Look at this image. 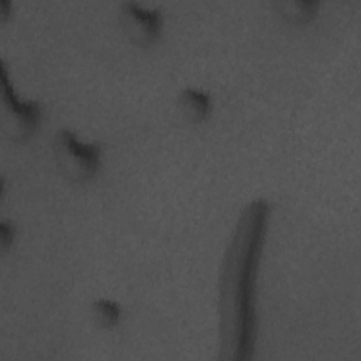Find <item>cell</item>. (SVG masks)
Listing matches in <instances>:
<instances>
[{
    "mask_svg": "<svg viewBox=\"0 0 361 361\" xmlns=\"http://www.w3.org/2000/svg\"><path fill=\"white\" fill-rule=\"evenodd\" d=\"M16 237V226L8 219L0 220V244L3 251H7L14 241Z\"/></svg>",
    "mask_w": 361,
    "mask_h": 361,
    "instance_id": "cell-8",
    "label": "cell"
},
{
    "mask_svg": "<svg viewBox=\"0 0 361 361\" xmlns=\"http://www.w3.org/2000/svg\"><path fill=\"white\" fill-rule=\"evenodd\" d=\"M176 104L182 117L192 124L204 121L212 111L210 94L196 86L183 87L178 94Z\"/></svg>",
    "mask_w": 361,
    "mask_h": 361,
    "instance_id": "cell-5",
    "label": "cell"
},
{
    "mask_svg": "<svg viewBox=\"0 0 361 361\" xmlns=\"http://www.w3.org/2000/svg\"><path fill=\"white\" fill-rule=\"evenodd\" d=\"M271 204L254 197L240 210L219 275V360H252L258 334L257 279Z\"/></svg>",
    "mask_w": 361,
    "mask_h": 361,
    "instance_id": "cell-1",
    "label": "cell"
},
{
    "mask_svg": "<svg viewBox=\"0 0 361 361\" xmlns=\"http://www.w3.org/2000/svg\"><path fill=\"white\" fill-rule=\"evenodd\" d=\"M3 130L13 141L30 138L41 121V104L37 100L24 99L16 90L6 61L0 59Z\"/></svg>",
    "mask_w": 361,
    "mask_h": 361,
    "instance_id": "cell-3",
    "label": "cell"
},
{
    "mask_svg": "<svg viewBox=\"0 0 361 361\" xmlns=\"http://www.w3.org/2000/svg\"><path fill=\"white\" fill-rule=\"evenodd\" d=\"M319 0H278L275 7L278 13L292 24L309 23L319 10Z\"/></svg>",
    "mask_w": 361,
    "mask_h": 361,
    "instance_id": "cell-6",
    "label": "cell"
},
{
    "mask_svg": "<svg viewBox=\"0 0 361 361\" xmlns=\"http://www.w3.org/2000/svg\"><path fill=\"white\" fill-rule=\"evenodd\" d=\"M52 151L59 171L72 182H87L100 168L102 145L96 141H83L68 127L55 131Z\"/></svg>",
    "mask_w": 361,
    "mask_h": 361,
    "instance_id": "cell-2",
    "label": "cell"
},
{
    "mask_svg": "<svg viewBox=\"0 0 361 361\" xmlns=\"http://www.w3.org/2000/svg\"><path fill=\"white\" fill-rule=\"evenodd\" d=\"M90 314L97 327L110 330L118 324L121 317V307L114 299L96 298L90 305Z\"/></svg>",
    "mask_w": 361,
    "mask_h": 361,
    "instance_id": "cell-7",
    "label": "cell"
},
{
    "mask_svg": "<svg viewBox=\"0 0 361 361\" xmlns=\"http://www.w3.org/2000/svg\"><path fill=\"white\" fill-rule=\"evenodd\" d=\"M118 21L126 37L140 47L152 45L162 31V13L158 7L137 0H126L118 6Z\"/></svg>",
    "mask_w": 361,
    "mask_h": 361,
    "instance_id": "cell-4",
    "label": "cell"
},
{
    "mask_svg": "<svg viewBox=\"0 0 361 361\" xmlns=\"http://www.w3.org/2000/svg\"><path fill=\"white\" fill-rule=\"evenodd\" d=\"M11 7H13V3L10 0H0V18L3 21H6L7 17L10 16Z\"/></svg>",
    "mask_w": 361,
    "mask_h": 361,
    "instance_id": "cell-9",
    "label": "cell"
}]
</instances>
